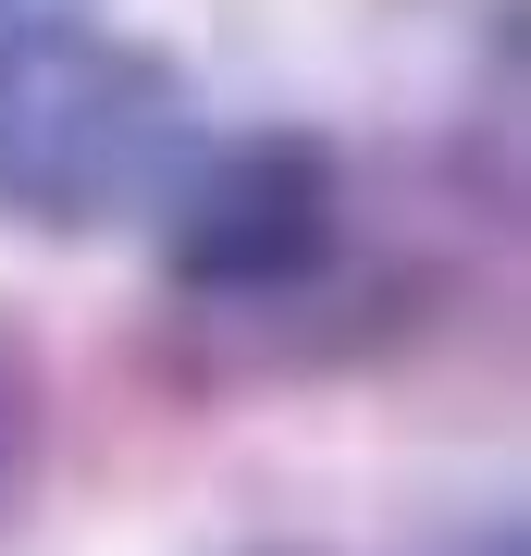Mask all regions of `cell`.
<instances>
[{"instance_id": "cell-2", "label": "cell", "mask_w": 531, "mask_h": 556, "mask_svg": "<svg viewBox=\"0 0 531 556\" xmlns=\"http://www.w3.org/2000/svg\"><path fill=\"white\" fill-rule=\"evenodd\" d=\"M161 273L211 309H309L346 285V149L309 124L273 137H198L161 186Z\"/></svg>"}, {"instance_id": "cell-1", "label": "cell", "mask_w": 531, "mask_h": 556, "mask_svg": "<svg viewBox=\"0 0 531 556\" xmlns=\"http://www.w3.org/2000/svg\"><path fill=\"white\" fill-rule=\"evenodd\" d=\"M198 87L174 50L112 38L99 13H0V211L38 236L149 223L186 174Z\"/></svg>"}, {"instance_id": "cell-3", "label": "cell", "mask_w": 531, "mask_h": 556, "mask_svg": "<svg viewBox=\"0 0 531 556\" xmlns=\"http://www.w3.org/2000/svg\"><path fill=\"white\" fill-rule=\"evenodd\" d=\"M50 457V383H38V346L0 321V519L25 507V482H38Z\"/></svg>"}, {"instance_id": "cell-4", "label": "cell", "mask_w": 531, "mask_h": 556, "mask_svg": "<svg viewBox=\"0 0 531 556\" xmlns=\"http://www.w3.org/2000/svg\"><path fill=\"white\" fill-rule=\"evenodd\" d=\"M0 13H87V0H0Z\"/></svg>"}]
</instances>
